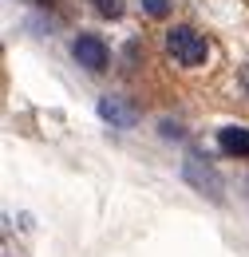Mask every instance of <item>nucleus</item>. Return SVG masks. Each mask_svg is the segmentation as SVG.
Masks as SVG:
<instances>
[{
	"label": "nucleus",
	"instance_id": "obj_1",
	"mask_svg": "<svg viewBox=\"0 0 249 257\" xmlns=\"http://www.w3.org/2000/svg\"><path fill=\"white\" fill-rule=\"evenodd\" d=\"M166 52H170V60L178 67H202L206 56H210V44H206L202 32H194L190 24H174L166 32Z\"/></svg>",
	"mask_w": 249,
	"mask_h": 257
},
{
	"label": "nucleus",
	"instance_id": "obj_2",
	"mask_svg": "<svg viewBox=\"0 0 249 257\" xmlns=\"http://www.w3.org/2000/svg\"><path fill=\"white\" fill-rule=\"evenodd\" d=\"M182 178H186L198 194H206V198L221 202V178H218V170L202 159V155H186V162H182Z\"/></svg>",
	"mask_w": 249,
	"mask_h": 257
},
{
	"label": "nucleus",
	"instance_id": "obj_3",
	"mask_svg": "<svg viewBox=\"0 0 249 257\" xmlns=\"http://www.w3.org/2000/svg\"><path fill=\"white\" fill-rule=\"evenodd\" d=\"M71 56L87 67V71H103L107 60H111V56H107V44H103L99 36H79V40L71 44Z\"/></svg>",
	"mask_w": 249,
	"mask_h": 257
},
{
	"label": "nucleus",
	"instance_id": "obj_4",
	"mask_svg": "<svg viewBox=\"0 0 249 257\" xmlns=\"http://www.w3.org/2000/svg\"><path fill=\"white\" fill-rule=\"evenodd\" d=\"M99 119L111 123V127H135L139 123V107H131L119 95H103L99 99Z\"/></svg>",
	"mask_w": 249,
	"mask_h": 257
},
{
	"label": "nucleus",
	"instance_id": "obj_5",
	"mask_svg": "<svg viewBox=\"0 0 249 257\" xmlns=\"http://www.w3.org/2000/svg\"><path fill=\"white\" fill-rule=\"evenodd\" d=\"M218 147L229 159H249V131L245 127H221L218 131Z\"/></svg>",
	"mask_w": 249,
	"mask_h": 257
},
{
	"label": "nucleus",
	"instance_id": "obj_6",
	"mask_svg": "<svg viewBox=\"0 0 249 257\" xmlns=\"http://www.w3.org/2000/svg\"><path fill=\"white\" fill-rule=\"evenodd\" d=\"M95 8H99V16H123V0H95Z\"/></svg>",
	"mask_w": 249,
	"mask_h": 257
},
{
	"label": "nucleus",
	"instance_id": "obj_7",
	"mask_svg": "<svg viewBox=\"0 0 249 257\" xmlns=\"http://www.w3.org/2000/svg\"><path fill=\"white\" fill-rule=\"evenodd\" d=\"M143 8H147L151 16H166V12H170V0H143Z\"/></svg>",
	"mask_w": 249,
	"mask_h": 257
},
{
	"label": "nucleus",
	"instance_id": "obj_8",
	"mask_svg": "<svg viewBox=\"0 0 249 257\" xmlns=\"http://www.w3.org/2000/svg\"><path fill=\"white\" fill-rule=\"evenodd\" d=\"M241 83H245V91H249V67H245V71H241Z\"/></svg>",
	"mask_w": 249,
	"mask_h": 257
},
{
	"label": "nucleus",
	"instance_id": "obj_9",
	"mask_svg": "<svg viewBox=\"0 0 249 257\" xmlns=\"http://www.w3.org/2000/svg\"><path fill=\"white\" fill-rule=\"evenodd\" d=\"M36 4H56V0H36Z\"/></svg>",
	"mask_w": 249,
	"mask_h": 257
}]
</instances>
